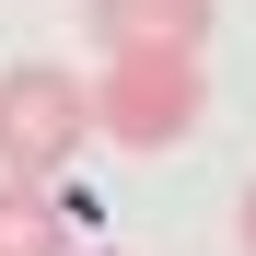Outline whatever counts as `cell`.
<instances>
[{"label":"cell","mask_w":256,"mask_h":256,"mask_svg":"<svg viewBox=\"0 0 256 256\" xmlns=\"http://www.w3.org/2000/svg\"><path fill=\"white\" fill-rule=\"evenodd\" d=\"M82 140H94V105H82V70L58 58H12L0 70V175H70Z\"/></svg>","instance_id":"obj_2"},{"label":"cell","mask_w":256,"mask_h":256,"mask_svg":"<svg viewBox=\"0 0 256 256\" xmlns=\"http://www.w3.org/2000/svg\"><path fill=\"white\" fill-rule=\"evenodd\" d=\"M244 256H256V186H244Z\"/></svg>","instance_id":"obj_5"},{"label":"cell","mask_w":256,"mask_h":256,"mask_svg":"<svg viewBox=\"0 0 256 256\" xmlns=\"http://www.w3.org/2000/svg\"><path fill=\"white\" fill-rule=\"evenodd\" d=\"M210 0H94V35L105 47H175V58H198L210 47Z\"/></svg>","instance_id":"obj_3"},{"label":"cell","mask_w":256,"mask_h":256,"mask_svg":"<svg viewBox=\"0 0 256 256\" xmlns=\"http://www.w3.org/2000/svg\"><path fill=\"white\" fill-rule=\"evenodd\" d=\"M0 256H70V198H47L35 175H0Z\"/></svg>","instance_id":"obj_4"},{"label":"cell","mask_w":256,"mask_h":256,"mask_svg":"<svg viewBox=\"0 0 256 256\" xmlns=\"http://www.w3.org/2000/svg\"><path fill=\"white\" fill-rule=\"evenodd\" d=\"M82 105H94V128L116 152H175L210 116V70L175 58V47H105V70L82 82Z\"/></svg>","instance_id":"obj_1"}]
</instances>
